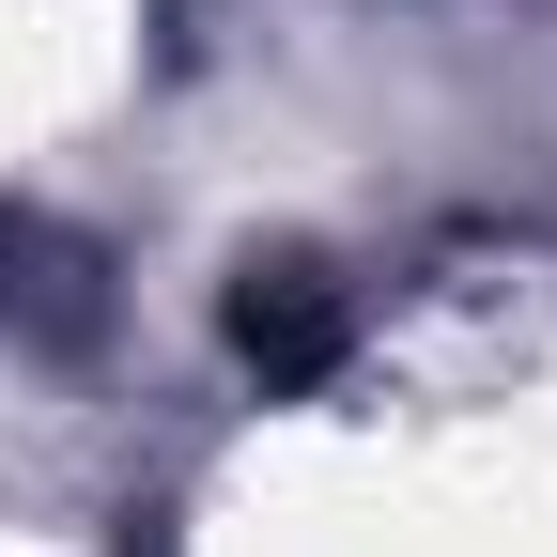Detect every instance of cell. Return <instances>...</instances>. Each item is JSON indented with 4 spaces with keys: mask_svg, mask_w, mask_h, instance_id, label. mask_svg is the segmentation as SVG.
I'll use <instances>...</instances> for the list:
<instances>
[{
    "mask_svg": "<svg viewBox=\"0 0 557 557\" xmlns=\"http://www.w3.org/2000/svg\"><path fill=\"white\" fill-rule=\"evenodd\" d=\"M218 341H233V372H263L278 403H295V387H325V372H341L357 310H341V278H325V263H295V248H278V263H248V278H233Z\"/></svg>",
    "mask_w": 557,
    "mask_h": 557,
    "instance_id": "1",
    "label": "cell"
}]
</instances>
